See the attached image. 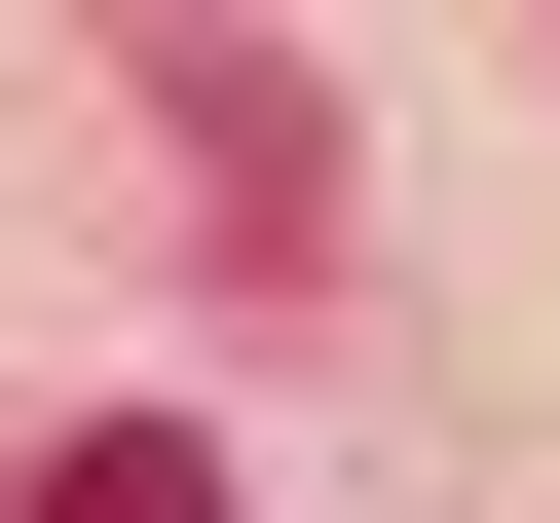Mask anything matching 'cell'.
I'll use <instances>...</instances> for the list:
<instances>
[{"instance_id": "1", "label": "cell", "mask_w": 560, "mask_h": 523, "mask_svg": "<svg viewBox=\"0 0 560 523\" xmlns=\"http://www.w3.org/2000/svg\"><path fill=\"white\" fill-rule=\"evenodd\" d=\"M38 523H224V449H150V411H113V449H38Z\"/></svg>"}]
</instances>
